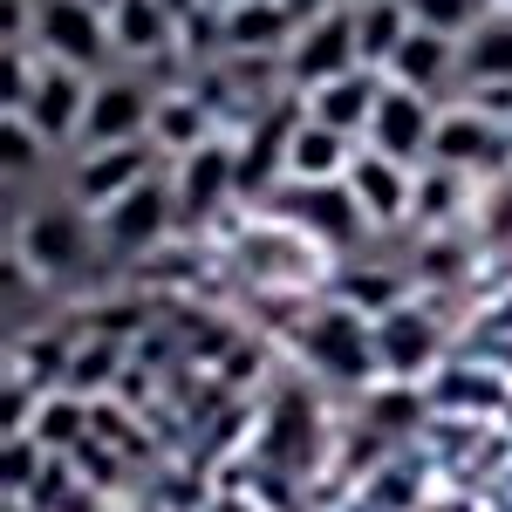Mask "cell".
Segmentation results:
<instances>
[{
    "mask_svg": "<svg viewBox=\"0 0 512 512\" xmlns=\"http://www.w3.org/2000/svg\"><path fill=\"white\" fill-rule=\"evenodd\" d=\"M301 349L315 355V369L342 376V383H362V376L383 369V355H376V328L362 321V308H321V315L301 328Z\"/></svg>",
    "mask_w": 512,
    "mask_h": 512,
    "instance_id": "6da1fadb",
    "label": "cell"
},
{
    "mask_svg": "<svg viewBox=\"0 0 512 512\" xmlns=\"http://www.w3.org/2000/svg\"><path fill=\"white\" fill-rule=\"evenodd\" d=\"M355 55H362V41H355V14H321L308 35L294 41V55H287V69H294V82H342L355 69Z\"/></svg>",
    "mask_w": 512,
    "mask_h": 512,
    "instance_id": "7a4b0ae2",
    "label": "cell"
},
{
    "mask_svg": "<svg viewBox=\"0 0 512 512\" xmlns=\"http://www.w3.org/2000/svg\"><path fill=\"white\" fill-rule=\"evenodd\" d=\"M369 130H376V158H390V164H410L417 151H431V137H437V123L417 89H383Z\"/></svg>",
    "mask_w": 512,
    "mask_h": 512,
    "instance_id": "3957f363",
    "label": "cell"
},
{
    "mask_svg": "<svg viewBox=\"0 0 512 512\" xmlns=\"http://www.w3.org/2000/svg\"><path fill=\"white\" fill-rule=\"evenodd\" d=\"M144 123H151V96H144L137 82H103V89L89 96L82 137H89V144L123 151V144H137V130H144Z\"/></svg>",
    "mask_w": 512,
    "mask_h": 512,
    "instance_id": "277c9868",
    "label": "cell"
},
{
    "mask_svg": "<svg viewBox=\"0 0 512 512\" xmlns=\"http://www.w3.org/2000/svg\"><path fill=\"white\" fill-rule=\"evenodd\" d=\"M41 41L62 55V69H89L103 55V21L89 0H41Z\"/></svg>",
    "mask_w": 512,
    "mask_h": 512,
    "instance_id": "5b68a950",
    "label": "cell"
},
{
    "mask_svg": "<svg viewBox=\"0 0 512 512\" xmlns=\"http://www.w3.org/2000/svg\"><path fill=\"white\" fill-rule=\"evenodd\" d=\"M376 355H383L390 376H417V369H431V355H437V328L424 315H410V308H383Z\"/></svg>",
    "mask_w": 512,
    "mask_h": 512,
    "instance_id": "8992f818",
    "label": "cell"
},
{
    "mask_svg": "<svg viewBox=\"0 0 512 512\" xmlns=\"http://www.w3.org/2000/svg\"><path fill=\"white\" fill-rule=\"evenodd\" d=\"M287 171H294L301 185H335V178H349V137L328 130V123H301L294 144H287Z\"/></svg>",
    "mask_w": 512,
    "mask_h": 512,
    "instance_id": "52a82bcc",
    "label": "cell"
},
{
    "mask_svg": "<svg viewBox=\"0 0 512 512\" xmlns=\"http://www.w3.org/2000/svg\"><path fill=\"white\" fill-rule=\"evenodd\" d=\"M226 185H239V164L219 151V144H192V158H185V178H178V212L185 219H205L212 205H219V192Z\"/></svg>",
    "mask_w": 512,
    "mask_h": 512,
    "instance_id": "ba28073f",
    "label": "cell"
},
{
    "mask_svg": "<svg viewBox=\"0 0 512 512\" xmlns=\"http://www.w3.org/2000/svg\"><path fill=\"white\" fill-rule=\"evenodd\" d=\"M349 192H355V205L369 212V219H403V205H410V178H403V164H390V158H355L349 164Z\"/></svg>",
    "mask_w": 512,
    "mask_h": 512,
    "instance_id": "9c48e42d",
    "label": "cell"
},
{
    "mask_svg": "<svg viewBox=\"0 0 512 512\" xmlns=\"http://www.w3.org/2000/svg\"><path fill=\"white\" fill-rule=\"evenodd\" d=\"M28 260L35 267H48V274H62V267H76L82 260V219L69 212V205H48V212H35L28 219Z\"/></svg>",
    "mask_w": 512,
    "mask_h": 512,
    "instance_id": "30bf717a",
    "label": "cell"
},
{
    "mask_svg": "<svg viewBox=\"0 0 512 512\" xmlns=\"http://www.w3.org/2000/svg\"><path fill=\"white\" fill-rule=\"evenodd\" d=\"M137 185H144V151H137V144L103 151V158H89V164L76 171V192L89 198V205H103V212H110L117 198H130Z\"/></svg>",
    "mask_w": 512,
    "mask_h": 512,
    "instance_id": "8fae6325",
    "label": "cell"
},
{
    "mask_svg": "<svg viewBox=\"0 0 512 512\" xmlns=\"http://www.w3.org/2000/svg\"><path fill=\"white\" fill-rule=\"evenodd\" d=\"M28 117H35L41 137H69V130H82L89 103H82L76 69H48V76H41V89H35V103H28Z\"/></svg>",
    "mask_w": 512,
    "mask_h": 512,
    "instance_id": "7c38bea8",
    "label": "cell"
},
{
    "mask_svg": "<svg viewBox=\"0 0 512 512\" xmlns=\"http://www.w3.org/2000/svg\"><path fill=\"white\" fill-rule=\"evenodd\" d=\"M376 103H383V89L369 76H342V82H328L315 96V123H328V130H342L349 137L355 123H376Z\"/></svg>",
    "mask_w": 512,
    "mask_h": 512,
    "instance_id": "4fadbf2b",
    "label": "cell"
},
{
    "mask_svg": "<svg viewBox=\"0 0 512 512\" xmlns=\"http://www.w3.org/2000/svg\"><path fill=\"white\" fill-rule=\"evenodd\" d=\"M164 219H171V212H164V192L158 185H137L130 198L110 205V239H117L123 253H130V246H151V239L164 233Z\"/></svg>",
    "mask_w": 512,
    "mask_h": 512,
    "instance_id": "5bb4252c",
    "label": "cell"
},
{
    "mask_svg": "<svg viewBox=\"0 0 512 512\" xmlns=\"http://www.w3.org/2000/svg\"><path fill=\"white\" fill-rule=\"evenodd\" d=\"M294 219H301V226H315V233H328V239H349L355 226H362L349 185H308V192L294 198Z\"/></svg>",
    "mask_w": 512,
    "mask_h": 512,
    "instance_id": "9a60e30c",
    "label": "cell"
},
{
    "mask_svg": "<svg viewBox=\"0 0 512 512\" xmlns=\"http://www.w3.org/2000/svg\"><path fill=\"white\" fill-rule=\"evenodd\" d=\"M444 62H451V41L431 35V28H417V21H410L403 48L390 55V69H396V82H403V89H431V82L444 76Z\"/></svg>",
    "mask_w": 512,
    "mask_h": 512,
    "instance_id": "2e32d148",
    "label": "cell"
},
{
    "mask_svg": "<svg viewBox=\"0 0 512 512\" xmlns=\"http://www.w3.org/2000/svg\"><path fill=\"white\" fill-rule=\"evenodd\" d=\"M465 76L499 89L512 82V21H478L472 41H465Z\"/></svg>",
    "mask_w": 512,
    "mask_h": 512,
    "instance_id": "e0dca14e",
    "label": "cell"
},
{
    "mask_svg": "<svg viewBox=\"0 0 512 512\" xmlns=\"http://www.w3.org/2000/svg\"><path fill=\"white\" fill-rule=\"evenodd\" d=\"M294 130H301V123H294V110H274V117L260 123L253 151L239 158V192H246V185H267L280 164H287V144H294Z\"/></svg>",
    "mask_w": 512,
    "mask_h": 512,
    "instance_id": "ac0fdd59",
    "label": "cell"
},
{
    "mask_svg": "<svg viewBox=\"0 0 512 512\" xmlns=\"http://www.w3.org/2000/svg\"><path fill=\"white\" fill-rule=\"evenodd\" d=\"M41 444V451H76V444H89V417H82V396H48L35 410V431H28Z\"/></svg>",
    "mask_w": 512,
    "mask_h": 512,
    "instance_id": "d6986e66",
    "label": "cell"
},
{
    "mask_svg": "<svg viewBox=\"0 0 512 512\" xmlns=\"http://www.w3.org/2000/svg\"><path fill=\"white\" fill-rule=\"evenodd\" d=\"M431 151H437L444 171L478 164L485 151H492V123H485V117H444V123H437V137H431Z\"/></svg>",
    "mask_w": 512,
    "mask_h": 512,
    "instance_id": "ffe728a7",
    "label": "cell"
},
{
    "mask_svg": "<svg viewBox=\"0 0 512 512\" xmlns=\"http://www.w3.org/2000/svg\"><path fill=\"white\" fill-rule=\"evenodd\" d=\"M403 35H410V14H403L396 0H376V7L355 14V41H362L369 62H390L396 48H403Z\"/></svg>",
    "mask_w": 512,
    "mask_h": 512,
    "instance_id": "44dd1931",
    "label": "cell"
},
{
    "mask_svg": "<svg viewBox=\"0 0 512 512\" xmlns=\"http://www.w3.org/2000/svg\"><path fill=\"white\" fill-rule=\"evenodd\" d=\"M110 21H117V41L130 48V55H151V48H164V28H171L164 0H123Z\"/></svg>",
    "mask_w": 512,
    "mask_h": 512,
    "instance_id": "7402d4cb",
    "label": "cell"
},
{
    "mask_svg": "<svg viewBox=\"0 0 512 512\" xmlns=\"http://www.w3.org/2000/svg\"><path fill=\"white\" fill-rule=\"evenodd\" d=\"M226 35L239 41V48H274L280 35H287V7H267V0H246L233 21H226Z\"/></svg>",
    "mask_w": 512,
    "mask_h": 512,
    "instance_id": "603a6c76",
    "label": "cell"
},
{
    "mask_svg": "<svg viewBox=\"0 0 512 512\" xmlns=\"http://www.w3.org/2000/svg\"><path fill=\"white\" fill-rule=\"evenodd\" d=\"M117 369V342H89V349H69V396H96Z\"/></svg>",
    "mask_w": 512,
    "mask_h": 512,
    "instance_id": "cb8c5ba5",
    "label": "cell"
},
{
    "mask_svg": "<svg viewBox=\"0 0 512 512\" xmlns=\"http://www.w3.org/2000/svg\"><path fill=\"white\" fill-rule=\"evenodd\" d=\"M410 21L451 41L458 28H465V21H472V0H410Z\"/></svg>",
    "mask_w": 512,
    "mask_h": 512,
    "instance_id": "d4e9b609",
    "label": "cell"
},
{
    "mask_svg": "<svg viewBox=\"0 0 512 512\" xmlns=\"http://www.w3.org/2000/svg\"><path fill=\"white\" fill-rule=\"evenodd\" d=\"M28 485H41V444L35 437H7V492L21 499Z\"/></svg>",
    "mask_w": 512,
    "mask_h": 512,
    "instance_id": "484cf974",
    "label": "cell"
},
{
    "mask_svg": "<svg viewBox=\"0 0 512 512\" xmlns=\"http://www.w3.org/2000/svg\"><path fill=\"white\" fill-rule=\"evenodd\" d=\"M158 130L171 144H185V137H198V110L192 103H171V110H158Z\"/></svg>",
    "mask_w": 512,
    "mask_h": 512,
    "instance_id": "4316f807",
    "label": "cell"
},
{
    "mask_svg": "<svg viewBox=\"0 0 512 512\" xmlns=\"http://www.w3.org/2000/svg\"><path fill=\"white\" fill-rule=\"evenodd\" d=\"M35 164V130H21V117H7V171Z\"/></svg>",
    "mask_w": 512,
    "mask_h": 512,
    "instance_id": "83f0119b",
    "label": "cell"
},
{
    "mask_svg": "<svg viewBox=\"0 0 512 512\" xmlns=\"http://www.w3.org/2000/svg\"><path fill=\"white\" fill-rule=\"evenodd\" d=\"M478 117H506L512 123V82H499V89H485V96H478Z\"/></svg>",
    "mask_w": 512,
    "mask_h": 512,
    "instance_id": "f1b7e54d",
    "label": "cell"
},
{
    "mask_svg": "<svg viewBox=\"0 0 512 512\" xmlns=\"http://www.w3.org/2000/svg\"><path fill=\"white\" fill-rule=\"evenodd\" d=\"M376 417H383V431H403V417H417V403L390 396V403H376Z\"/></svg>",
    "mask_w": 512,
    "mask_h": 512,
    "instance_id": "f546056e",
    "label": "cell"
},
{
    "mask_svg": "<svg viewBox=\"0 0 512 512\" xmlns=\"http://www.w3.org/2000/svg\"><path fill=\"white\" fill-rule=\"evenodd\" d=\"M424 212H451V178H431V192H424Z\"/></svg>",
    "mask_w": 512,
    "mask_h": 512,
    "instance_id": "4dcf8cb0",
    "label": "cell"
},
{
    "mask_svg": "<svg viewBox=\"0 0 512 512\" xmlns=\"http://www.w3.org/2000/svg\"><path fill=\"white\" fill-rule=\"evenodd\" d=\"M212 512H253V506H239V499H226V506H212Z\"/></svg>",
    "mask_w": 512,
    "mask_h": 512,
    "instance_id": "1f68e13d",
    "label": "cell"
},
{
    "mask_svg": "<svg viewBox=\"0 0 512 512\" xmlns=\"http://www.w3.org/2000/svg\"><path fill=\"white\" fill-rule=\"evenodd\" d=\"M89 7H110V14H117V7H123V0H89Z\"/></svg>",
    "mask_w": 512,
    "mask_h": 512,
    "instance_id": "d6a6232c",
    "label": "cell"
},
{
    "mask_svg": "<svg viewBox=\"0 0 512 512\" xmlns=\"http://www.w3.org/2000/svg\"><path fill=\"white\" fill-rule=\"evenodd\" d=\"M14 512H21V499H14Z\"/></svg>",
    "mask_w": 512,
    "mask_h": 512,
    "instance_id": "836d02e7",
    "label": "cell"
}]
</instances>
